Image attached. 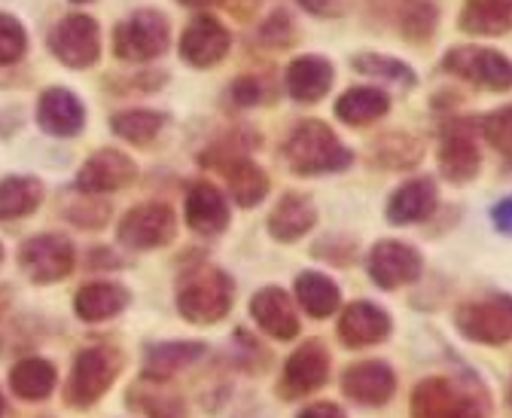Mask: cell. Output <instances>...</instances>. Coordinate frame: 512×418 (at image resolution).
Instances as JSON below:
<instances>
[{
  "instance_id": "6da1fadb",
  "label": "cell",
  "mask_w": 512,
  "mask_h": 418,
  "mask_svg": "<svg viewBox=\"0 0 512 418\" xmlns=\"http://www.w3.org/2000/svg\"><path fill=\"white\" fill-rule=\"evenodd\" d=\"M174 303L183 321L196 327H214L232 312L235 281L226 269L214 263H196L180 275Z\"/></svg>"
},
{
  "instance_id": "7a4b0ae2",
  "label": "cell",
  "mask_w": 512,
  "mask_h": 418,
  "mask_svg": "<svg viewBox=\"0 0 512 418\" xmlns=\"http://www.w3.org/2000/svg\"><path fill=\"white\" fill-rule=\"evenodd\" d=\"M281 153L296 177L339 174L354 165V150L345 147L339 135L327 123H320V119H302L287 135Z\"/></svg>"
},
{
  "instance_id": "3957f363",
  "label": "cell",
  "mask_w": 512,
  "mask_h": 418,
  "mask_svg": "<svg viewBox=\"0 0 512 418\" xmlns=\"http://www.w3.org/2000/svg\"><path fill=\"white\" fill-rule=\"evenodd\" d=\"M488 394L473 379L430 376L412 388L409 418H488Z\"/></svg>"
},
{
  "instance_id": "277c9868",
  "label": "cell",
  "mask_w": 512,
  "mask_h": 418,
  "mask_svg": "<svg viewBox=\"0 0 512 418\" xmlns=\"http://www.w3.org/2000/svg\"><path fill=\"white\" fill-rule=\"evenodd\" d=\"M125 357L113 345H89L74 357L71 376L64 382V403L71 409H92L119 379Z\"/></svg>"
},
{
  "instance_id": "5b68a950",
  "label": "cell",
  "mask_w": 512,
  "mask_h": 418,
  "mask_svg": "<svg viewBox=\"0 0 512 418\" xmlns=\"http://www.w3.org/2000/svg\"><path fill=\"white\" fill-rule=\"evenodd\" d=\"M439 174L448 184L467 187L482 171V150L476 144V123L464 116H452L439 129V147H436Z\"/></svg>"
},
{
  "instance_id": "8992f818",
  "label": "cell",
  "mask_w": 512,
  "mask_h": 418,
  "mask_svg": "<svg viewBox=\"0 0 512 418\" xmlns=\"http://www.w3.org/2000/svg\"><path fill=\"white\" fill-rule=\"evenodd\" d=\"M119 245L128 251H159L168 248L177 238V211L168 202L150 199L135 205L132 211H125L116 229Z\"/></svg>"
},
{
  "instance_id": "52a82bcc",
  "label": "cell",
  "mask_w": 512,
  "mask_h": 418,
  "mask_svg": "<svg viewBox=\"0 0 512 418\" xmlns=\"http://www.w3.org/2000/svg\"><path fill=\"white\" fill-rule=\"evenodd\" d=\"M168 40H171V25L165 13L135 10L125 22L116 25L113 49L128 65H147V62H156L159 55H165Z\"/></svg>"
},
{
  "instance_id": "ba28073f",
  "label": "cell",
  "mask_w": 512,
  "mask_h": 418,
  "mask_svg": "<svg viewBox=\"0 0 512 418\" xmlns=\"http://www.w3.org/2000/svg\"><path fill=\"white\" fill-rule=\"evenodd\" d=\"M455 327L464 339L500 348L512 339V303L506 293H488L455 309Z\"/></svg>"
},
{
  "instance_id": "9c48e42d",
  "label": "cell",
  "mask_w": 512,
  "mask_h": 418,
  "mask_svg": "<svg viewBox=\"0 0 512 418\" xmlns=\"http://www.w3.org/2000/svg\"><path fill=\"white\" fill-rule=\"evenodd\" d=\"M442 71L452 74L470 86L488 92H506L512 86V65L509 58L491 46H455L442 58Z\"/></svg>"
},
{
  "instance_id": "30bf717a",
  "label": "cell",
  "mask_w": 512,
  "mask_h": 418,
  "mask_svg": "<svg viewBox=\"0 0 512 418\" xmlns=\"http://www.w3.org/2000/svg\"><path fill=\"white\" fill-rule=\"evenodd\" d=\"M333 357L324 339H305L281 370L278 382V397L281 400H302L314 391H320L330 382Z\"/></svg>"
},
{
  "instance_id": "8fae6325",
  "label": "cell",
  "mask_w": 512,
  "mask_h": 418,
  "mask_svg": "<svg viewBox=\"0 0 512 418\" xmlns=\"http://www.w3.org/2000/svg\"><path fill=\"white\" fill-rule=\"evenodd\" d=\"M49 49L64 68L86 71L98 65V58H101V28L92 16L71 13L52 28Z\"/></svg>"
},
{
  "instance_id": "7c38bea8",
  "label": "cell",
  "mask_w": 512,
  "mask_h": 418,
  "mask_svg": "<svg viewBox=\"0 0 512 418\" xmlns=\"http://www.w3.org/2000/svg\"><path fill=\"white\" fill-rule=\"evenodd\" d=\"M19 266L34 284H55L68 278L77 266L74 242L55 232L34 235L19 248Z\"/></svg>"
},
{
  "instance_id": "4fadbf2b",
  "label": "cell",
  "mask_w": 512,
  "mask_h": 418,
  "mask_svg": "<svg viewBox=\"0 0 512 418\" xmlns=\"http://www.w3.org/2000/svg\"><path fill=\"white\" fill-rule=\"evenodd\" d=\"M366 272L381 290H400L415 284L424 275V257L418 248L397 242V238H384L369 248Z\"/></svg>"
},
{
  "instance_id": "5bb4252c",
  "label": "cell",
  "mask_w": 512,
  "mask_h": 418,
  "mask_svg": "<svg viewBox=\"0 0 512 418\" xmlns=\"http://www.w3.org/2000/svg\"><path fill=\"white\" fill-rule=\"evenodd\" d=\"M229 49H232L229 28L217 16H208V13L192 16V22L180 34V46H177L183 65L196 68V71L217 68L229 55Z\"/></svg>"
},
{
  "instance_id": "9a60e30c",
  "label": "cell",
  "mask_w": 512,
  "mask_h": 418,
  "mask_svg": "<svg viewBox=\"0 0 512 418\" xmlns=\"http://www.w3.org/2000/svg\"><path fill=\"white\" fill-rule=\"evenodd\" d=\"M135 177H138V165L132 156L113 147H104V150H95L83 162L74 187L89 196H107V193H119L125 187H132Z\"/></svg>"
},
{
  "instance_id": "2e32d148",
  "label": "cell",
  "mask_w": 512,
  "mask_h": 418,
  "mask_svg": "<svg viewBox=\"0 0 512 418\" xmlns=\"http://www.w3.org/2000/svg\"><path fill=\"white\" fill-rule=\"evenodd\" d=\"M336 333H339V342L351 351L372 348V345H381L391 339L394 318L388 315V309L372 300H354L351 306L342 309Z\"/></svg>"
},
{
  "instance_id": "e0dca14e",
  "label": "cell",
  "mask_w": 512,
  "mask_h": 418,
  "mask_svg": "<svg viewBox=\"0 0 512 418\" xmlns=\"http://www.w3.org/2000/svg\"><path fill=\"white\" fill-rule=\"evenodd\" d=\"M342 394L357 406H388L397 394V373L384 361H357L342 373Z\"/></svg>"
},
{
  "instance_id": "ac0fdd59",
  "label": "cell",
  "mask_w": 512,
  "mask_h": 418,
  "mask_svg": "<svg viewBox=\"0 0 512 418\" xmlns=\"http://www.w3.org/2000/svg\"><path fill=\"white\" fill-rule=\"evenodd\" d=\"M250 318L269 339L290 342L299 336V312H296L293 296L275 284L260 287L250 296Z\"/></svg>"
},
{
  "instance_id": "d6986e66",
  "label": "cell",
  "mask_w": 512,
  "mask_h": 418,
  "mask_svg": "<svg viewBox=\"0 0 512 418\" xmlns=\"http://www.w3.org/2000/svg\"><path fill=\"white\" fill-rule=\"evenodd\" d=\"M439 208V187L430 174H418L403 187H397L384 205V220L391 226H415L436 214Z\"/></svg>"
},
{
  "instance_id": "ffe728a7",
  "label": "cell",
  "mask_w": 512,
  "mask_h": 418,
  "mask_svg": "<svg viewBox=\"0 0 512 418\" xmlns=\"http://www.w3.org/2000/svg\"><path fill=\"white\" fill-rule=\"evenodd\" d=\"M336 68L324 55H299L287 65L284 74V89L293 101L299 104H317L324 101L333 89Z\"/></svg>"
},
{
  "instance_id": "44dd1931",
  "label": "cell",
  "mask_w": 512,
  "mask_h": 418,
  "mask_svg": "<svg viewBox=\"0 0 512 418\" xmlns=\"http://www.w3.org/2000/svg\"><path fill=\"white\" fill-rule=\"evenodd\" d=\"M37 123L46 135L55 138H74L86 126V107L83 101L64 86H52L37 101Z\"/></svg>"
},
{
  "instance_id": "7402d4cb",
  "label": "cell",
  "mask_w": 512,
  "mask_h": 418,
  "mask_svg": "<svg viewBox=\"0 0 512 418\" xmlns=\"http://www.w3.org/2000/svg\"><path fill=\"white\" fill-rule=\"evenodd\" d=\"M183 217L186 226L196 235H223L232 223V208L226 202V196L211 187V184H192L186 190V202H183Z\"/></svg>"
},
{
  "instance_id": "603a6c76",
  "label": "cell",
  "mask_w": 512,
  "mask_h": 418,
  "mask_svg": "<svg viewBox=\"0 0 512 418\" xmlns=\"http://www.w3.org/2000/svg\"><path fill=\"white\" fill-rule=\"evenodd\" d=\"M125 400H128V409H135L147 418H189L186 400L174 388L171 379L141 373L138 382L125 391Z\"/></svg>"
},
{
  "instance_id": "cb8c5ba5",
  "label": "cell",
  "mask_w": 512,
  "mask_h": 418,
  "mask_svg": "<svg viewBox=\"0 0 512 418\" xmlns=\"http://www.w3.org/2000/svg\"><path fill=\"white\" fill-rule=\"evenodd\" d=\"M128 306H132V290L116 281L83 284L74 296V315L83 324H104V321L122 315Z\"/></svg>"
},
{
  "instance_id": "d4e9b609",
  "label": "cell",
  "mask_w": 512,
  "mask_h": 418,
  "mask_svg": "<svg viewBox=\"0 0 512 418\" xmlns=\"http://www.w3.org/2000/svg\"><path fill=\"white\" fill-rule=\"evenodd\" d=\"M266 226L278 245H296L299 238H305L317 226V205L305 193H287L272 208Z\"/></svg>"
},
{
  "instance_id": "484cf974",
  "label": "cell",
  "mask_w": 512,
  "mask_h": 418,
  "mask_svg": "<svg viewBox=\"0 0 512 418\" xmlns=\"http://www.w3.org/2000/svg\"><path fill=\"white\" fill-rule=\"evenodd\" d=\"M229 184V196L238 208H256L263 205L269 196V174L256 165L250 156H235V159H223L214 165Z\"/></svg>"
},
{
  "instance_id": "4316f807",
  "label": "cell",
  "mask_w": 512,
  "mask_h": 418,
  "mask_svg": "<svg viewBox=\"0 0 512 418\" xmlns=\"http://www.w3.org/2000/svg\"><path fill=\"white\" fill-rule=\"evenodd\" d=\"M293 290H296L299 309L314 321H324L342 309V287L327 272H317V269L299 272Z\"/></svg>"
},
{
  "instance_id": "83f0119b",
  "label": "cell",
  "mask_w": 512,
  "mask_h": 418,
  "mask_svg": "<svg viewBox=\"0 0 512 418\" xmlns=\"http://www.w3.org/2000/svg\"><path fill=\"white\" fill-rule=\"evenodd\" d=\"M208 354L205 342L183 339V342H153L144 348V373L159 379H174L177 373L199 364Z\"/></svg>"
},
{
  "instance_id": "f1b7e54d",
  "label": "cell",
  "mask_w": 512,
  "mask_h": 418,
  "mask_svg": "<svg viewBox=\"0 0 512 418\" xmlns=\"http://www.w3.org/2000/svg\"><path fill=\"white\" fill-rule=\"evenodd\" d=\"M333 110L339 116V123H345L351 129H363L369 123H378L381 116H388L391 95L378 86H354L345 95H339Z\"/></svg>"
},
{
  "instance_id": "f546056e",
  "label": "cell",
  "mask_w": 512,
  "mask_h": 418,
  "mask_svg": "<svg viewBox=\"0 0 512 418\" xmlns=\"http://www.w3.org/2000/svg\"><path fill=\"white\" fill-rule=\"evenodd\" d=\"M458 25L470 37H503L512 28V0H464Z\"/></svg>"
},
{
  "instance_id": "4dcf8cb0",
  "label": "cell",
  "mask_w": 512,
  "mask_h": 418,
  "mask_svg": "<svg viewBox=\"0 0 512 418\" xmlns=\"http://www.w3.org/2000/svg\"><path fill=\"white\" fill-rule=\"evenodd\" d=\"M369 159L378 168L409 171L424 159V144L409 132H388V135H378L369 144Z\"/></svg>"
},
{
  "instance_id": "1f68e13d",
  "label": "cell",
  "mask_w": 512,
  "mask_h": 418,
  "mask_svg": "<svg viewBox=\"0 0 512 418\" xmlns=\"http://www.w3.org/2000/svg\"><path fill=\"white\" fill-rule=\"evenodd\" d=\"M58 385V370L46 357H22L10 370V388L19 400H46Z\"/></svg>"
},
{
  "instance_id": "d6a6232c",
  "label": "cell",
  "mask_w": 512,
  "mask_h": 418,
  "mask_svg": "<svg viewBox=\"0 0 512 418\" xmlns=\"http://www.w3.org/2000/svg\"><path fill=\"white\" fill-rule=\"evenodd\" d=\"M43 202V184L31 174H10L0 181V223L22 220Z\"/></svg>"
},
{
  "instance_id": "836d02e7",
  "label": "cell",
  "mask_w": 512,
  "mask_h": 418,
  "mask_svg": "<svg viewBox=\"0 0 512 418\" xmlns=\"http://www.w3.org/2000/svg\"><path fill=\"white\" fill-rule=\"evenodd\" d=\"M168 116L159 110H147V107H135V110H119L110 116V129L116 138H122L125 144L135 147H150L156 141V135L165 129Z\"/></svg>"
},
{
  "instance_id": "e575fe53",
  "label": "cell",
  "mask_w": 512,
  "mask_h": 418,
  "mask_svg": "<svg viewBox=\"0 0 512 418\" xmlns=\"http://www.w3.org/2000/svg\"><path fill=\"white\" fill-rule=\"evenodd\" d=\"M351 68L357 74H366V77H375V80H384V83H394L400 89H415L418 86V74L412 71V65H406L403 58L384 55V52H360V55H354Z\"/></svg>"
},
{
  "instance_id": "d590c367",
  "label": "cell",
  "mask_w": 512,
  "mask_h": 418,
  "mask_svg": "<svg viewBox=\"0 0 512 418\" xmlns=\"http://www.w3.org/2000/svg\"><path fill=\"white\" fill-rule=\"evenodd\" d=\"M439 25V10L433 0H409L400 10V31L409 43H430Z\"/></svg>"
},
{
  "instance_id": "8d00e7d4",
  "label": "cell",
  "mask_w": 512,
  "mask_h": 418,
  "mask_svg": "<svg viewBox=\"0 0 512 418\" xmlns=\"http://www.w3.org/2000/svg\"><path fill=\"white\" fill-rule=\"evenodd\" d=\"M110 202L98 199V196H89V193H80L68 199V205H64V217H68L71 223H77L80 229H101L107 220H110Z\"/></svg>"
},
{
  "instance_id": "74e56055",
  "label": "cell",
  "mask_w": 512,
  "mask_h": 418,
  "mask_svg": "<svg viewBox=\"0 0 512 418\" xmlns=\"http://www.w3.org/2000/svg\"><path fill=\"white\" fill-rule=\"evenodd\" d=\"M25 49H28L25 25L10 13H0V68L16 65L25 55Z\"/></svg>"
},
{
  "instance_id": "f35d334b",
  "label": "cell",
  "mask_w": 512,
  "mask_h": 418,
  "mask_svg": "<svg viewBox=\"0 0 512 418\" xmlns=\"http://www.w3.org/2000/svg\"><path fill=\"white\" fill-rule=\"evenodd\" d=\"M512 110L509 107H500V110H491L488 116H482L479 123H476V129L488 138V144L509 162V153H512V116H509Z\"/></svg>"
},
{
  "instance_id": "ab89813d",
  "label": "cell",
  "mask_w": 512,
  "mask_h": 418,
  "mask_svg": "<svg viewBox=\"0 0 512 418\" xmlns=\"http://www.w3.org/2000/svg\"><path fill=\"white\" fill-rule=\"evenodd\" d=\"M296 22H293V16L290 13H284V10H275L266 22H263V28H260V43L263 46H269V49H290L293 43H296Z\"/></svg>"
},
{
  "instance_id": "60d3db41",
  "label": "cell",
  "mask_w": 512,
  "mask_h": 418,
  "mask_svg": "<svg viewBox=\"0 0 512 418\" xmlns=\"http://www.w3.org/2000/svg\"><path fill=\"white\" fill-rule=\"evenodd\" d=\"M311 254L324 257L333 266H351L354 257H357V242L351 235H330V238H324V242H317L311 248Z\"/></svg>"
},
{
  "instance_id": "b9f144b4",
  "label": "cell",
  "mask_w": 512,
  "mask_h": 418,
  "mask_svg": "<svg viewBox=\"0 0 512 418\" xmlns=\"http://www.w3.org/2000/svg\"><path fill=\"white\" fill-rule=\"evenodd\" d=\"M266 98L263 92V80L260 77H253V74H244L232 83V101L238 107H253V104H260Z\"/></svg>"
},
{
  "instance_id": "7bdbcfd3",
  "label": "cell",
  "mask_w": 512,
  "mask_h": 418,
  "mask_svg": "<svg viewBox=\"0 0 512 418\" xmlns=\"http://www.w3.org/2000/svg\"><path fill=\"white\" fill-rule=\"evenodd\" d=\"M299 7L314 19H339L345 13V0H299Z\"/></svg>"
},
{
  "instance_id": "ee69618b",
  "label": "cell",
  "mask_w": 512,
  "mask_h": 418,
  "mask_svg": "<svg viewBox=\"0 0 512 418\" xmlns=\"http://www.w3.org/2000/svg\"><path fill=\"white\" fill-rule=\"evenodd\" d=\"M296 418H348V412L333 400H317V403H308L305 409H299Z\"/></svg>"
},
{
  "instance_id": "f6af8a7d",
  "label": "cell",
  "mask_w": 512,
  "mask_h": 418,
  "mask_svg": "<svg viewBox=\"0 0 512 418\" xmlns=\"http://www.w3.org/2000/svg\"><path fill=\"white\" fill-rule=\"evenodd\" d=\"M223 4L229 7V13L238 22H250L256 16V10H260V0H223Z\"/></svg>"
},
{
  "instance_id": "bcb514c9",
  "label": "cell",
  "mask_w": 512,
  "mask_h": 418,
  "mask_svg": "<svg viewBox=\"0 0 512 418\" xmlns=\"http://www.w3.org/2000/svg\"><path fill=\"white\" fill-rule=\"evenodd\" d=\"M509 211H512V199H509V196H506V199H500V202L494 205V211H491V220H494V226H497V232H500V235H509V232H512Z\"/></svg>"
},
{
  "instance_id": "7dc6e473",
  "label": "cell",
  "mask_w": 512,
  "mask_h": 418,
  "mask_svg": "<svg viewBox=\"0 0 512 418\" xmlns=\"http://www.w3.org/2000/svg\"><path fill=\"white\" fill-rule=\"evenodd\" d=\"M180 7H189V10H202V13H208L211 7H217V4H223V0H177Z\"/></svg>"
},
{
  "instance_id": "c3c4849f",
  "label": "cell",
  "mask_w": 512,
  "mask_h": 418,
  "mask_svg": "<svg viewBox=\"0 0 512 418\" xmlns=\"http://www.w3.org/2000/svg\"><path fill=\"white\" fill-rule=\"evenodd\" d=\"M10 303H13V293H10V287H7V284H0V318L7 315Z\"/></svg>"
},
{
  "instance_id": "681fc988",
  "label": "cell",
  "mask_w": 512,
  "mask_h": 418,
  "mask_svg": "<svg viewBox=\"0 0 512 418\" xmlns=\"http://www.w3.org/2000/svg\"><path fill=\"white\" fill-rule=\"evenodd\" d=\"M71 4H89V0H71Z\"/></svg>"
},
{
  "instance_id": "f907efd6",
  "label": "cell",
  "mask_w": 512,
  "mask_h": 418,
  "mask_svg": "<svg viewBox=\"0 0 512 418\" xmlns=\"http://www.w3.org/2000/svg\"><path fill=\"white\" fill-rule=\"evenodd\" d=\"M0 263H4V245H0Z\"/></svg>"
},
{
  "instance_id": "816d5d0a",
  "label": "cell",
  "mask_w": 512,
  "mask_h": 418,
  "mask_svg": "<svg viewBox=\"0 0 512 418\" xmlns=\"http://www.w3.org/2000/svg\"><path fill=\"white\" fill-rule=\"evenodd\" d=\"M0 412H4V397H0Z\"/></svg>"
}]
</instances>
